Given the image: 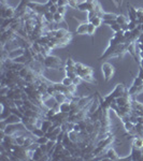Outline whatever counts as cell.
<instances>
[{"instance_id":"cell-37","label":"cell","mask_w":143,"mask_h":161,"mask_svg":"<svg viewBox=\"0 0 143 161\" xmlns=\"http://www.w3.org/2000/svg\"><path fill=\"white\" fill-rule=\"evenodd\" d=\"M138 76H139L143 82V68L140 67V66H139V73H138Z\"/></svg>"},{"instance_id":"cell-24","label":"cell","mask_w":143,"mask_h":161,"mask_svg":"<svg viewBox=\"0 0 143 161\" xmlns=\"http://www.w3.org/2000/svg\"><path fill=\"white\" fill-rule=\"evenodd\" d=\"M44 18H45L46 23H48V24H52V23H55V22H54V14L51 13L50 11H48V13L44 14Z\"/></svg>"},{"instance_id":"cell-12","label":"cell","mask_w":143,"mask_h":161,"mask_svg":"<svg viewBox=\"0 0 143 161\" xmlns=\"http://www.w3.org/2000/svg\"><path fill=\"white\" fill-rule=\"evenodd\" d=\"M115 20H116L117 24H119L122 27L125 26V25H128V23H129V20H128V17L124 15V14H118Z\"/></svg>"},{"instance_id":"cell-22","label":"cell","mask_w":143,"mask_h":161,"mask_svg":"<svg viewBox=\"0 0 143 161\" xmlns=\"http://www.w3.org/2000/svg\"><path fill=\"white\" fill-rule=\"evenodd\" d=\"M25 140H26V136L25 135H16L15 134V143L17 145H24L25 143Z\"/></svg>"},{"instance_id":"cell-8","label":"cell","mask_w":143,"mask_h":161,"mask_svg":"<svg viewBox=\"0 0 143 161\" xmlns=\"http://www.w3.org/2000/svg\"><path fill=\"white\" fill-rule=\"evenodd\" d=\"M128 92H129V95L131 97H136L137 95L141 94L143 92V85L141 86H133L131 85L129 88H128Z\"/></svg>"},{"instance_id":"cell-30","label":"cell","mask_w":143,"mask_h":161,"mask_svg":"<svg viewBox=\"0 0 143 161\" xmlns=\"http://www.w3.org/2000/svg\"><path fill=\"white\" fill-rule=\"evenodd\" d=\"M68 6L73 9H78V6H79L78 0H68Z\"/></svg>"},{"instance_id":"cell-5","label":"cell","mask_w":143,"mask_h":161,"mask_svg":"<svg viewBox=\"0 0 143 161\" xmlns=\"http://www.w3.org/2000/svg\"><path fill=\"white\" fill-rule=\"evenodd\" d=\"M99 159L100 160H119V159H122V158L119 157L118 155H117L115 149H114L113 147H110L107 150V153L104 154V157L99 158Z\"/></svg>"},{"instance_id":"cell-6","label":"cell","mask_w":143,"mask_h":161,"mask_svg":"<svg viewBox=\"0 0 143 161\" xmlns=\"http://www.w3.org/2000/svg\"><path fill=\"white\" fill-rule=\"evenodd\" d=\"M142 156H143L142 149L136 148V147H132V146H131V153L129 156V159L133 160V161L142 160Z\"/></svg>"},{"instance_id":"cell-38","label":"cell","mask_w":143,"mask_h":161,"mask_svg":"<svg viewBox=\"0 0 143 161\" xmlns=\"http://www.w3.org/2000/svg\"><path fill=\"white\" fill-rule=\"evenodd\" d=\"M48 1H50L51 3H54V4H57L58 0H48Z\"/></svg>"},{"instance_id":"cell-32","label":"cell","mask_w":143,"mask_h":161,"mask_svg":"<svg viewBox=\"0 0 143 161\" xmlns=\"http://www.w3.org/2000/svg\"><path fill=\"white\" fill-rule=\"evenodd\" d=\"M132 85L133 86H141V85H143V82L139 76H137V78H135V80H133Z\"/></svg>"},{"instance_id":"cell-23","label":"cell","mask_w":143,"mask_h":161,"mask_svg":"<svg viewBox=\"0 0 143 161\" xmlns=\"http://www.w3.org/2000/svg\"><path fill=\"white\" fill-rule=\"evenodd\" d=\"M54 22L56 23V24H59V23H62V22H65V20H64V15L62 14H60V13H55L54 14Z\"/></svg>"},{"instance_id":"cell-36","label":"cell","mask_w":143,"mask_h":161,"mask_svg":"<svg viewBox=\"0 0 143 161\" xmlns=\"http://www.w3.org/2000/svg\"><path fill=\"white\" fill-rule=\"evenodd\" d=\"M57 12L58 13H60V14H64L66 13V7H58V10H57Z\"/></svg>"},{"instance_id":"cell-7","label":"cell","mask_w":143,"mask_h":161,"mask_svg":"<svg viewBox=\"0 0 143 161\" xmlns=\"http://www.w3.org/2000/svg\"><path fill=\"white\" fill-rule=\"evenodd\" d=\"M7 125H14V123H22V118L20 116H17L16 114H13L11 113L8 117L4 119Z\"/></svg>"},{"instance_id":"cell-17","label":"cell","mask_w":143,"mask_h":161,"mask_svg":"<svg viewBox=\"0 0 143 161\" xmlns=\"http://www.w3.org/2000/svg\"><path fill=\"white\" fill-rule=\"evenodd\" d=\"M90 23H91V24L95 25V26L98 28V27H100L102 24H104V20H102L100 16H95V17H94Z\"/></svg>"},{"instance_id":"cell-25","label":"cell","mask_w":143,"mask_h":161,"mask_svg":"<svg viewBox=\"0 0 143 161\" xmlns=\"http://www.w3.org/2000/svg\"><path fill=\"white\" fill-rule=\"evenodd\" d=\"M138 20H129V23H128V30H130V31H132V30L137 29L138 28Z\"/></svg>"},{"instance_id":"cell-14","label":"cell","mask_w":143,"mask_h":161,"mask_svg":"<svg viewBox=\"0 0 143 161\" xmlns=\"http://www.w3.org/2000/svg\"><path fill=\"white\" fill-rule=\"evenodd\" d=\"M69 34V31H68L67 29H64V28H60V29H56V36L55 38L57 39H62L65 38L67 34Z\"/></svg>"},{"instance_id":"cell-21","label":"cell","mask_w":143,"mask_h":161,"mask_svg":"<svg viewBox=\"0 0 143 161\" xmlns=\"http://www.w3.org/2000/svg\"><path fill=\"white\" fill-rule=\"evenodd\" d=\"M57 110H55L54 107H52V109H48V111L45 112V117L48 118V119H51L52 117H54V116L57 114Z\"/></svg>"},{"instance_id":"cell-29","label":"cell","mask_w":143,"mask_h":161,"mask_svg":"<svg viewBox=\"0 0 143 161\" xmlns=\"http://www.w3.org/2000/svg\"><path fill=\"white\" fill-rule=\"evenodd\" d=\"M66 72V76H68V78H76V76H78V73H76V71H65Z\"/></svg>"},{"instance_id":"cell-16","label":"cell","mask_w":143,"mask_h":161,"mask_svg":"<svg viewBox=\"0 0 143 161\" xmlns=\"http://www.w3.org/2000/svg\"><path fill=\"white\" fill-rule=\"evenodd\" d=\"M30 133L34 135L35 137H41V136H44V135H45V132L39 127H36L31 132H30Z\"/></svg>"},{"instance_id":"cell-26","label":"cell","mask_w":143,"mask_h":161,"mask_svg":"<svg viewBox=\"0 0 143 161\" xmlns=\"http://www.w3.org/2000/svg\"><path fill=\"white\" fill-rule=\"evenodd\" d=\"M36 142L39 144V145H41V144H46L48 142V137L46 136V135H44V136H41V137H37Z\"/></svg>"},{"instance_id":"cell-1","label":"cell","mask_w":143,"mask_h":161,"mask_svg":"<svg viewBox=\"0 0 143 161\" xmlns=\"http://www.w3.org/2000/svg\"><path fill=\"white\" fill-rule=\"evenodd\" d=\"M127 43H121L117 45H109L105 52L98 58V60L107 59L110 57H123V55L127 52Z\"/></svg>"},{"instance_id":"cell-28","label":"cell","mask_w":143,"mask_h":161,"mask_svg":"<svg viewBox=\"0 0 143 161\" xmlns=\"http://www.w3.org/2000/svg\"><path fill=\"white\" fill-rule=\"evenodd\" d=\"M62 83L64 84L65 86H70V85H72V78H68V76H65L64 78H62Z\"/></svg>"},{"instance_id":"cell-27","label":"cell","mask_w":143,"mask_h":161,"mask_svg":"<svg viewBox=\"0 0 143 161\" xmlns=\"http://www.w3.org/2000/svg\"><path fill=\"white\" fill-rule=\"evenodd\" d=\"M65 66H67V67H74V66H76V61H74L72 58L68 57L67 59H66V61H65Z\"/></svg>"},{"instance_id":"cell-33","label":"cell","mask_w":143,"mask_h":161,"mask_svg":"<svg viewBox=\"0 0 143 161\" xmlns=\"http://www.w3.org/2000/svg\"><path fill=\"white\" fill-rule=\"evenodd\" d=\"M57 10H58V6H57V4H51L50 8H48V11H50L51 13H53V14L57 13Z\"/></svg>"},{"instance_id":"cell-10","label":"cell","mask_w":143,"mask_h":161,"mask_svg":"<svg viewBox=\"0 0 143 161\" xmlns=\"http://www.w3.org/2000/svg\"><path fill=\"white\" fill-rule=\"evenodd\" d=\"M87 28H88V22L82 23L76 27V34H80V36H83V34H87Z\"/></svg>"},{"instance_id":"cell-18","label":"cell","mask_w":143,"mask_h":161,"mask_svg":"<svg viewBox=\"0 0 143 161\" xmlns=\"http://www.w3.org/2000/svg\"><path fill=\"white\" fill-rule=\"evenodd\" d=\"M117 17L116 14L114 13H108V12H104V15H102V20H115Z\"/></svg>"},{"instance_id":"cell-2","label":"cell","mask_w":143,"mask_h":161,"mask_svg":"<svg viewBox=\"0 0 143 161\" xmlns=\"http://www.w3.org/2000/svg\"><path fill=\"white\" fill-rule=\"evenodd\" d=\"M65 64L62 61V59L56 56L48 55L45 57L44 60V67L48 69H55V70H64Z\"/></svg>"},{"instance_id":"cell-35","label":"cell","mask_w":143,"mask_h":161,"mask_svg":"<svg viewBox=\"0 0 143 161\" xmlns=\"http://www.w3.org/2000/svg\"><path fill=\"white\" fill-rule=\"evenodd\" d=\"M57 6L58 7H67L68 6V0H58Z\"/></svg>"},{"instance_id":"cell-19","label":"cell","mask_w":143,"mask_h":161,"mask_svg":"<svg viewBox=\"0 0 143 161\" xmlns=\"http://www.w3.org/2000/svg\"><path fill=\"white\" fill-rule=\"evenodd\" d=\"M123 125H124V128H125V130H126V132H130L131 130H133L135 129V123H132L131 121L129 120H126V121H124L123 123Z\"/></svg>"},{"instance_id":"cell-11","label":"cell","mask_w":143,"mask_h":161,"mask_svg":"<svg viewBox=\"0 0 143 161\" xmlns=\"http://www.w3.org/2000/svg\"><path fill=\"white\" fill-rule=\"evenodd\" d=\"M131 146L136 148L142 149L143 147V137L141 136H133L132 142H131Z\"/></svg>"},{"instance_id":"cell-15","label":"cell","mask_w":143,"mask_h":161,"mask_svg":"<svg viewBox=\"0 0 143 161\" xmlns=\"http://www.w3.org/2000/svg\"><path fill=\"white\" fill-rule=\"evenodd\" d=\"M59 111L64 112V113H69V112L71 111V104H70V102H64V103H60Z\"/></svg>"},{"instance_id":"cell-3","label":"cell","mask_w":143,"mask_h":161,"mask_svg":"<svg viewBox=\"0 0 143 161\" xmlns=\"http://www.w3.org/2000/svg\"><path fill=\"white\" fill-rule=\"evenodd\" d=\"M101 72L104 78V82H109L115 74V68L110 62H104L101 66Z\"/></svg>"},{"instance_id":"cell-20","label":"cell","mask_w":143,"mask_h":161,"mask_svg":"<svg viewBox=\"0 0 143 161\" xmlns=\"http://www.w3.org/2000/svg\"><path fill=\"white\" fill-rule=\"evenodd\" d=\"M96 29H97V27H96L95 25H93L91 23H88L87 34H88V36L91 37V39L94 38V34H95V32H96ZM93 41H94V39H93Z\"/></svg>"},{"instance_id":"cell-9","label":"cell","mask_w":143,"mask_h":161,"mask_svg":"<svg viewBox=\"0 0 143 161\" xmlns=\"http://www.w3.org/2000/svg\"><path fill=\"white\" fill-rule=\"evenodd\" d=\"M127 10H128V20H137L138 16H137V9L133 8L131 4H127Z\"/></svg>"},{"instance_id":"cell-34","label":"cell","mask_w":143,"mask_h":161,"mask_svg":"<svg viewBox=\"0 0 143 161\" xmlns=\"http://www.w3.org/2000/svg\"><path fill=\"white\" fill-rule=\"evenodd\" d=\"M82 81H83V80H82V78H80V76H76V78H73V80H72V83H73V85L78 86V85H80V84H81Z\"/></svg>"},{"instance_id":"cell-31","label":"cell","mask_w":143,"mask_h":161,"mask_svg":"<svg viewBox=\"0 0 143 161\" xmlns=\"http://www.w3.org/2000/svg\"><path fill=\"white\" fill-rule=\"evenodd\" d=\"M110 28H111V29L113 30L114 32H117V31H119V30H122V26L119 24H117L116 22L114 23L113 25H111V26H110Z\"/></svg>"},{"instance_id":"cell-4","label":"cell","mask_w":143,"mask_h":161,"mask_svg":"<svg viewBox=\"0 0 143 161\" xmlns=\"http://www.w3.org/2000/svg\"><path fill=\"white\" fill-rule=\"evenodd\" d=\"M15 15H16V8L2 6V9H1L2 20H4V18H13L15 17Z\"/></svg>"},{"instance_id":"cell-13","label":"cell","mask_w":143,"mask_h":161,"mask_svg":"<svg viewBox=\"0 0 143 161\" xmlns=\"http://www.w3.org/2000/svg\"><path fill=\"white\" fill-rule=\"evenodd\" d=\"M53 125V123H52V120H50V119H48V118H46V119H43L42 120V123H41V129L43 130L44 132H48V129H50L51 128V126Z\"/></svg>"}]
</instances>
